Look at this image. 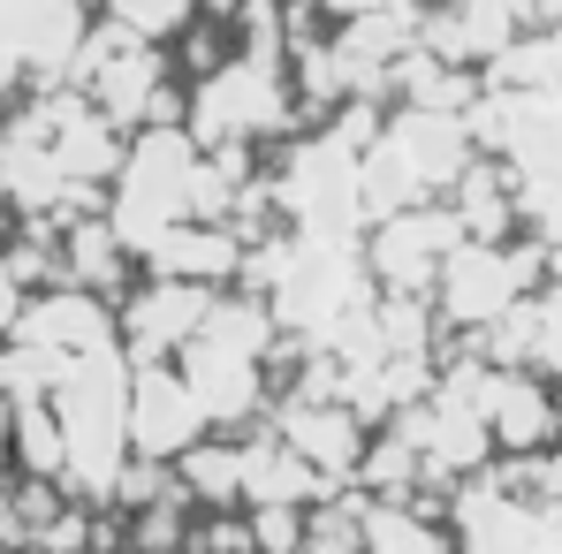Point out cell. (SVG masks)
Wrapping results in <instances>:
<instances>
[{
  "label": "cell",
  "mask_w": 562,
  "mask_h": 554,
  "mask_svg": "<svg viewBox=\"0 0 562 554\" xmlns=\"http://www.w3.org/2000/svg\"><path fill=\"white\" fill-rule=\"evenodd\" d=\"M274 319L251 312L244 296H213V312L198 319L183 350H176V380L190 387V403L205 410V426H236L251 403H259V380H267V342Z\"/></svg>",
  "instance_id": "cell-1"
},
{
  "label": "cell",
  "mask_w": 562,
  "mask_h": 554,
  "mask_svg": "<svg viewBox=\"0 0 562 554\" xmlns=\"http://www.w3.org/2000/svg\"><path fill=\"white\" fill-rule=\"evenodd\" d=\"M289 122H296V92H289V77H281V54H251V46H244V54L213 61V69L190 84V137H198L205 152H221V160L267 145Z\"/></svg>",
  "instance_id": "cell-2"
},
{
  "label": "cell",
  "mask_w": 562,
  "mask_h": 554,
  "mask_svg": "<svg viewBox=\"0 0 562 554\" xmlns=\"http://www.w3.org/2000/svg\"><path fill=\"white\" fill-rule=\"evenodd\" d=\"M85 38H92L85 0H0V92L69 84Z\"/></svg>",
  "instance_id": "cell-3"
},
{
  "label": "cell",
  "mask_w": 562,
  "mask_h": 554,
  "mask_svg": "<svg viewBox=\"0 0 562 554\" xmlns=\"http://www.w3.org/2000/svg\"><path fill=\"white\" fill-rule=\"evenodd\" d=\"M205 410L190 403V387L176 380V365H137L130 372V456L145 463H168V456H190L205 441Z\"/></svg>",
  "instance_id": "cell-4"
},
{
  "label": "cell",
  "mask_w": 562,
  "mask_h": 554,
  "mask_svg": "<svg viewBox=\"0 0 562 554\" xmlns=\"http://www.w3.org/2000/svg\"><path fill=\"white\" fill-rule=\"evenodd\" d=\"M441 281H449V312L457 319H494L517 289V267L509 259H494L486 244H464V251H449V267H441Z\"/></svg>",
  "instance_id": "cell-5"
},
{
  "label": "cell",
  "mask_w": 562,
  "mask_h": 554,
  "mask_svg": "<svg viewBox=\"0 0 562 554\" xmlns=\"http://www.w3.org/2000/svg\"><path fill=\"white\" fill-rule=\"evenodd\" d=\"M479 426H486L494 441H509V449H532V441H548V433H555V410H548V395H540V387H525V380H494V387H486Z\"/></svg>",
  "instance_id": "cell-6"
},
{
  "label": "cell",
  "mask_w": 562,
  "mask_h": 554,
  "mask_svg": "<svg viewBox=\"0 0 562 554\" xmlns=\"http://www.w3.org/2000/svg\"><path fill=\"white\" fill-rule=\"evenodd\" d=\"M99 23L137 46H168L198 23V0H99Z\"/></svg>",
  "instance_id": "cell-7"
},
{
  "label": "cell",
  "mask_w": 562,
  "mask_h": 554,
  "mask_svg": "<svg viewBox=\"0 0 562 554\" xmlns=\"http://www.w3.org/2000/svg\"><path fill=\"white\" fill-rule=\"evenodd\" d=\"M366 554H441V547L411 517H366Z\"/></svg>",
  "instance_id": "cell-8"
},
{
  "label": "cell",
  "mask_w": 562,
  "mask_h": 554,
  "mask_svg": "<svg viewBox=\"0 0 562 554\" xmlns=\"http://www.w3.org/2000/svg\"><path fill=\"white\" fill-rule=\"evenodd\" d=\"M15 312H23V289L8 281V267H0V342H8V327H15Z\"/></svg>",
  "instance_id": "cell-9"
},
{
  "label": "cell",
  "mask_w": 562,
  "mask_h": 554,
  "mask_svg": "<svg viewBox=\"0 0 562 554\" xmlns=\"http://www.w3.org/2000/svg\"><path fill=\"white\" fill-rule=\"evenodd\" d=\"M0 145H8V122H0Z\"/></svg>",
  "instance_id": "cell-10"
},
{
  "label": "cell",
  "mask_w": 562,
  "mask_h": 554,
  "mask_svg": "<svg viewBox=\"0 0 562 554\" xmlns=\"http://www.w3.org/2000/svg\"><path fill=\"white\" fill-rule=\"evenodd\" d=\"M296 554H304V547H296Z\"/></svg>",
  "instance_id": "cell-11"
}]
</instances>
